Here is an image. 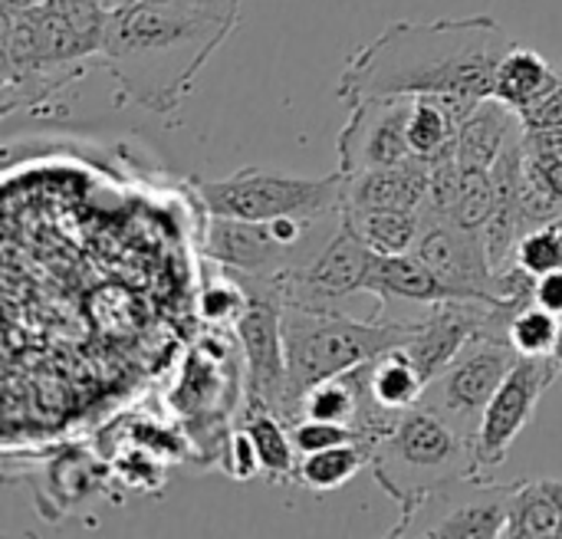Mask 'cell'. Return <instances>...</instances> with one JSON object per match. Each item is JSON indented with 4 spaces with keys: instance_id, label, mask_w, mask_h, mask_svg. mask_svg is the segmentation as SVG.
Wrapping results in <instances>:
<instances>
[{
    "instance_id": "obj_1",
    "label": "cell",
    "mask_w": 562,
    "mask_h": 539,
    "mask_svg": "<svg viewBox=\"0 0 562 539\" xmlns=\"http://www.w3.org/2000/svg\"><path fill=\"white\" fill-rule=\"evenodd\" d=\"M510 46V33L491 13L395 20L349 56L336 96L346 105L375 96L487 99Z\"/></svg>"
},
{
    "instance_id": "obj_2",
    "label": "cell",
    "mask_w": 562,
    "mask_h": 539,
    "mask_svg": "<svg viewBox=\"0 0 562 539\" xmlns=\"http://www.w3.org/2000/svg\"><path fill=\"white\" fill-rule=\"evenodd\" d=\"M234 26L184 0H132L109 10L95 63L125 99L165 115L191 96L198 72Z\"/></svg>"
},
{
    "instance_id": "obj_3",
    "label": "cell",
    "mask_w": 562,
    "mask_h": 539,
    "mask_svg": "<svg viewBox=\"0 0 562 539\" xmlns=\"http://www.w3.org/2000/svg\"><path fill=\"white\" fill-rule=\"evenodd\" d=\"M415 326L418 319H356L346 316L339 306L283 303V343L290 362L286 425L300 418V402L313 385L405 346Z\"/></svg>"
},
{
    "instance_id": "obj_4",
    "label": "cell",
    "mask_w": 562,
    "mask_h": 539,
    "mask_svg": "<svg viewBox=\"0 0 562 539\" xmlns=\"http://www.w3.org/2000/svg\"><path fill=\"white\" fill-rule=\"evenodd\" d=\"M369 471L395 504H405L451 481L484 474L477 464L474 438L425 402L408 408L398 425L372 445Z\"/></svg>"
},
{
    "instance_id": "obj_5",
    "label": "cell",
    "mask_w": 562,
    "mask_h": 539,
    "mask_svg": "<svg viewBox=\"0 0 562 539\" xmlns=\"http://www.w3.org/2000/svg\"><path fill=\"white\" fill-rule=\"evenodd\" d=\"M346 175L333 171L326 178H296L273 168H240L217 181H201L198 198L214 217L244 221H326L342 214Z\"/></svg>"
},
{
    "instance_id": "obj_6",
    "label": "cell",
    "mask_w": 562,
    "mask_h": 539,
    "mask_svg": "<svg viewBox=\"0 0 562 539\" xmlns=\"http://www.w3.org/2000/svg\"><path fill=\"white\" fill-rule=\"evenodd\" d=\"M247 290V310L234 323L244 349V412H273L286 422L290 398V362L283 343V296L273 280L231 273Z\"/></svg>"
},
{
    "instance_id": "obj_7",
    "label": "cell",
    "mask_w": 562,
    "mask_h": 539,
    "mask_svg": "<svg viewBox=\"0 0 562 539\" xmlns=\"http://www.w3.org/2000/svg\"><path fill=\"white\" fill-rule=\"evenodd\" d=\"M510 491H514V484H494L484 474L461 478L445 487L425 491V494L398 504L402 517L389 530V537H507Z\"/></svg>"
},
{
    "instance_id": "obj_8",
    "label": "cell",
    "mask_w": 562,
    "mask_h": 539,
    "mask_svg": "<svg viewBox=\"0 0 562 539\" xmlns=\"http://www.w3.org/2000/svg\"><path fill=\"white\" fill-rule=\"evenodd\" d=\"M520 362V352L501 329L474 333L464 349L438 372V379L425 392V405L448 415L471 438L477 435L481 415L504 385V379Z\"/></svg>"
},
{
    "instance_id": "obj_9",
    "label": "cell",
    "mask_w": 562,
    "mask_h": 539,
    "mask_svg": "<svg viewBox=\"0 0 562 539\" xmlns=\"http://www.w3.org/2000/svg\"><path fill=\"white\" fill-rule=\"evenodd\" d=\"M316 224L319 221H296V217L244 221V217H214L211 214L204 250L227 273L270 280L280 270L306 263L313 257L303 247Z\"/></svg>"
},
{
    "instance_id": "obj_10",
    "label": "cell",
    "mask_w": 562,
    "mask_h": 539,
    "mask_svg": "<svg viewBox=\"0 0 562 539\" xmlns=\"http://www.w3.org/2000/svg\"><path fill=\"white\" fill-rule=\"evenodd\" d=\"M375 260L379 254L339 221V227L326 237V244L306 263L286 267L270 280L277 293L283 296V303L336 306L346 296L369 293Z\"/></svg>"
},
{
    "instance_id": "obj_11",
    "label": "cell",
    "mask_w": 562,
    "mask_h": 539,
    "mask_svg": "<svg viewBox=\"0 0 562 539\" xmlns=\"http://www.w3.org/2000/svg\"><path fill=\"white\" fill-rule=\"evenodd\" d=\"M412 254L418 260H425L445 283H451L461 293V300H484V303L501 306V300H497L501 273L491 263L481 231L461 227L448 214L422 207V231H418ZM510 316H517V313H510Z\"/></svg>"
},
{
    "instance_id": "obj_12",
    "label": "cell",
    "mask_w": 562,
    "mask_h": 539,
    "mask_svg": "<svg viewBox=\"0 0 562 539\" xmlns=\"http://www.w3.org/2000/svg\"><path fill=\"white\" fill-rule=\"evenodd\" d=\"M557 379L560 372L550 356H520L514 372L504 379V385L484 408L477 435H474V451H477V464L484 474L507 461L517 438L537 418L540 398Z\"/></svg>"
},
{
    "instance_id": "obj_13",
    "label": "cell",
    "mask_w": 562,
    "mask_h": 539,
    "mask_svg": "<svg viewBox=\"0 0 562 539\" xmlns=\"http://www.w3.org/2000/svg\"><path fill=\"white\" fill-rule=\"evenodd\" d=\"M415 99L412 96H375L349 105V119L336 138L339 171L356 175L369 168L402 165L412 155L408 122Z\"/></svg>"
},
{
    "instance_id": "obj_14",
    "label": "cell",
    "mask_w": 562,
    "mask_h": 539,
    "mask_svg": "<svg viewBox=\"0 0 562 539\" xmlns=\"http://www.w3.org/2000/svg\"><path fill=\"white\" fill-rule=\"evenodd\" d=\"M428 184H431V161L425 158L356 171L346 175L342 211H422L428 201Z\"/></svg>"
},
{
    "instance_id": "obj_15",
    "label": "cell",
    "mask_w": 562,
    "mask_h": 539,
    "mask_svg": "<svg viewBox=\"0 0 562 539\" xmlns=\"http://www.w3.org/2000/svg\"><path fill=\"white\" fill-rule=\"evenodd\" d=\"M369 293L379 300L375 316H382V310L392 300L422 303V306H435V303H445V300H461V293L451 283H445L415 254H395V257H382L379 254L372 280H369Z\"/></svg>"
},
{
    "instance_id": "obj_16",
    "label": "cell",
    "mask_w": 562,
    "mask_h": 539,
    "mask_svg": "<svg viewBox=\"0 0 562 539\" xmlns=\"http://www.w3.org/2000/svg\"><path fill=\"white\" fill-rule=\"evenodd\" d=\"M520 128V115L504 105L497 96H487L477 102V109L464 119V125L458 128V145L454 155L461 161V168H481L491 171L494 161L501 158L504 145L510 142V135Z\"/></svg>"
},
{
    "instance_id": "obj_17",
    "label": "cell",
    "mask_w": 562,
    "mask_h": 539,
    "mask_svg": "<svg viewBox=\"0 0 562 539\" xmlns=\"http://www.w3.org/2000/svg\"><path fill=\"white\" fill-rule=\"evenodd\" d=\"M562 494L560 481L537 478V481H514L510 491V520L507 539H560Z\"/></svg>"
},
{
    "instance_id": "obj_18",
    "label": "cell",
    "mask_w": 562,
    "mask_h": 539,
    "mask_svg": "<svg viewBox=\"0 0 562 539\" xmlns=\"http://www.w3.org/2000/svg\"><path fill=\"white\" fill-rule=\"evenodd\" d=\"M560 76V66H553L547 56H540L537 49L527 46H510L507 56L501 59L497 69V82H494V96L510 105L514 112H524L527 105H533Z\"/></svg>"
},
{
    "instance_id": "obj_19",
    "label": "cell",
    "mask_w": 562,
    "mask_h": 539,
    "mask_svg": "<svg viewBox=\"0 0 562 539\" xmlns=\"http://www.w3.org/2000/svg\"><path fill=\"white\" fill-rule=\"evenodd\" d=\"M362 372H366V382H369V392L375 395V402L392 412H408V408L422 405V398L428 392L425 375L418 372V366L412 362V356L402 346L375 356L372 362L362 366Z\"/></svg>"
},
{
    "instance_id": "obj_20",
    "label": "cell",
    "mask_w": 562,
    "mask_h": 539,
    "mask_svg": "<svg viewBox=\"0 0 562 539\" xmlns=\"http://www.w3.org/2000/svg\"><path fill=\"white\" fill-rule=\"evenodd\" d=\"M372 461V448L362 441L352 445H336L326 451H313V454H300L296 461V474L293 481L313 494H333L346 484H352Z\"/></svg>"
},
{
    "instance_id": "obj_21",
    "label": "cell",
    "mask_w": 562,
    "mask_h": 539,
    "mask_svg": "<svg viewBox=\"0 0 562 539\" xmlns=\"http://www.w3.org/2000/svg\"><path fill=\"white\" fill-rule=\"evenodd\" d=\"M339 221L382 257L412 254L422 231V211H342Z\"/></svg>"
},
{
    "instance_id": "obj_22",
    "label": "cell",
    "mask_w": 562,
    "mask_h": 539,
    "mask_svg": "<svg viewBox=\"0 0 562 539\" xmlns=\"http://www.w3.org/2000/svg\"><path fill=\"white\" fill-rule=\"evenodd\" d=\"M240 418H244L240 431H247V438L257 451L260 474L270 478L273 484L293 481L300 454L293 448V435L286 431L290 425L273 412H254V415H240Z\"/></svg>"
},
{
    "instance_id": "obj_23",
    "label": "cell",
    "mask_w": 562,
    "mask_h": 539,
    "mask_svg": "<svg viewBox=\"0 0 562 539\" xmlns=\"http://www.w3.org/2000/svg\"><path fill=\"white\" fill-rule=\"evenodd\" d=\"M458 122L435 96H415L412 122H408V145L415 158L438 161L441 155L454 151L458 145Z\"/></svg>"
},
{
    "instance_id": "obj_24",
    "label": "cell",
    "mask_w": 562,
    "mask_h": 539,
    "mask_svg": "<svg viewBox=\"0 0 562 539\" xmlns=\"http://www.w3.org/2000/svg\"><path fill=\"white\" fill-rule=\"evenodd\" d=\"M359 408H362V382H359V369H352V372H342L336 379L313 385L300 402V418L339 422V425L352 428L359 418Z\"/></svg>"
},
{
    "instance_id": "obj_25",
    "label": "cell",
    "mask_w": 562,
    "mask_h": 539,
    "mask_svg": "<svg viewBox=\"0 0 562 539\" xmlns=\"http://www.w3.org/2000/svg\"><path fill=\"white\" fill-rule=\"evenodd\" d=\"M514 263L524 267L530 277L562 270V217L533 224L530 231H524V237L517 240Z\"/></svg>"
},
{
    "instance_id": "obj_26",
    "label": "cell",
    "mask_w": 562,
    "mask_h": 539,
    "mask_svg": "<svg viewBox=\"0 0 562 539\" xmlns=\"http://www.w3.org/2000/svg\"><path fill=\"white\" fill-rule=\"evenodd\" d=\"M560 323L562 319L557 313L543 310L540 303H530L510 319L507 339L514 343L520 356H550L560 336Z\"/></svg>"
},
{
    "instance_id": "obj_27",
    "label": "cell",
    "mask_w": 562,
    "mask_h": 539,
    "mask_svg": "<svg viewBox=\"0 0 562 539\" xmlns=\"http://www.w3.org/2000/svg\"><path fill=\"white\" fill-rule=\"evenodd\" d=\"M494 211H497V188H494L491 171L464 168V188H461V198H458V204H454V211L448 217L458 221L461 227H471V231L484 234Z\"/></svg>"
},
{
    "instance_id": "obj_28",
    "label": "cell",
    "mask_w": 562,
    "mask_h": 539,
    "mask_svg": "<svg viewBox=\"0 0 562 539\" xmlns=\"http://www.w3.org/2000/svg\"><path fill=\"white\" fill-rule=\"evenodd\" d=\"M49 481H53L49 487L59 497V504L63 507H72V504L86 501L89 491L95 487V464L89 461V454L72 451L69 458H63L56 464V471L49 468Z\"/></svg>"
},
{
    "instance_id": "obj_29",
    "label": "cell",
    "mask_w": 562,
    "mask_h": 539,
    "mask_svg": "<svg viewBox=\"0 0 562 539\" xmlns=\"http://www.w3.org/2000/svg\"><path fill=\"white\" fill-rule=\"evenodd\" d=\"M290 435H293L296 454H313V451H326V448H336V445L362 441L349 425L319 422V418H296V422L290 425Z\"/></svg>"
},
{
    "instance_id": "obj_30",
    "label": "cell",
    "mask_w": 562,
    "mask_h": 539,
    "mask_svg": "<svg viewBox=\"0 0 562 539\" xmlns=\"http://www.w3.org/2000/svg\"><path fill=\"white\" fill-rule=\"evenodd\" d=\"M247 310V290L237 277L224 280V283H214L211 290H204L201 296V313L211 319V323H237Z\"/></svg>"
},
{
    "instance_id": "obj_31",
    "label": "cell",
    "mask_w": 562,
    "mask_h": 539,
    "mask_svg": "<svg viewBox=\"0 0 562 539\" xmlns=\"http://www.w3.org/2000/svg\"><path fill=\"white\" fill-rule=\"evenodd\" d=\"M524 128H562V69L557 82L524 112H517Z\"/></svg>"
},
{
    "instance_id": "obj_32",
    "label": "cell",
    "mask_w": 562,
    "mask_h": 539,
    "mask_svg": "<svg viewBox=\"0 0 562 539\" xmlns=\"http://www.w3.org/2000/svg\"><path fill=\"white\" fill-rule=\"evenodd\" d=\"M533 303H540L543 310L557 313L562 319V270L537 277V283H533Z\"/></svg>"
},
{
    "instance_id": "obj_33",
    "label": "cell",
    "mask_w": 562,
    "mask_h": 539,
    "mask_svg": "<svg viewBox=\"0 0 562 539\" xmlns=\"http://www.w3.org/2000/svg\"><path fill=\"white\" fill-rule=\"evenodd\" d=\"M191 7L217 16V20H227V23H240V0H188Z\"/></svg>"
},
{
    "instance_id": "obj_34",
    "label": "cell",
    "mask_w": 562,
    "mask_h": 539,
    "mask_svg": "<svg viewBox=\"0 0 562 539\" xmlns=\"http://www.w3.org/2000/svg\"><path fill=\"white\" fill-rule=\"evenodd\" d=\"M550 359H553V366H557V372H560V379H562V323H560V336H557V346H553Z\"/></svg>"
},
{
    "instance_id": "obj_35",
    "label": "cell",
    "mask_w": 562,
    "mask_h": 539,
    "mask_svg": "<svg viewBox=\"0 0 562 539\" xmlns=\"http://www.w3.org/2000/svg\"><path fill=\"white\" fill-rule=\"evenodd\" d=\"M125 3H132V0H105V10H115V7H125Z\"/></svg>"
},
{
    "instance_id": "obj_36",
    "label": "cell",
    "mask_w": 562,
    "mask_h": 539,
    "mask_svg": "<svg viewBox=\"0 0 562 539\" xmlns=\"http://www.w3.org/2000/svg\"><path fill=\"white\" fill-rule=\"evenodd\" d=\"M560 494H562V481H560ZM560 539H562V524H560Z\"/></svg>"
}]
</instances>
